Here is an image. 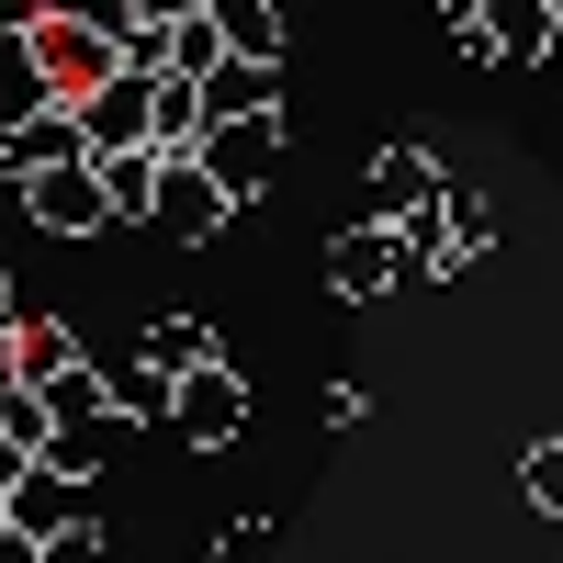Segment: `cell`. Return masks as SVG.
Returning a JSON list of instances; mask_svg holds the SVG:
<instances>
[{
    "instance_id": "obj_1",
    "label": "cell",
    "mask_w": 563,
    "mask_h": 563,
    "mask_svg": "<svg viewBox=\"0 0 563 563\" xmlns=\"http://www.w3.org/2000/svg\"><path fill=\"white\" fill-rule=\"evenodd\" d=\"M169 440L180 451H238L249 440V372L238 361H203L169 384Z\"/></svg>"
},
{
    "instance_id": "obj_2",
    "label": "cell",
    "mask_w": 563,
    "mask_h": 563,
    "mask_svg": "<svg viewBox=\"0 0 563 563\" xmlns=\"http://www.w3.org/2000/svg\"><path fill=\"white\" fill-rule=\"evenodd\" d=\"M203 180L225 203H260L271 192V169H282V113H238V124H203Z\"/></svg>"
},
{
    "instance_id": "obj_3",
    "label": "cell",
    "mask_w": 563,
    "mask_h": 563,
    "mask_svg": "<svg viewBox=\"0 0 563 563\" xmlns=\"http://www.w3.org/2000/svg\"><path fill=\"white\" fill-rule=\"evenodd\" d=\"M23 23H34V57L57 79V102H90L102 79H124V45L102 23H68V12H23Z\"/></svg>"
},
{
    "instance_id": "obj_4",
    "label": "cell",
    "mask_w": 563,
    "mask_h": 563,
    "mask_svg": "<svg viewBox=\"0 0 563 563\" xmlns=\"http://www.w3.org/2000/svg\"><path fill=\"white\" fill-rule=\"evenodd\" d=\"M440 192H451V169H440L429 147H372V169H361V214H372V225L440 214Z\"/></svg>"
},
{
    "instance_id": "obj_5",
    "label": "cell",
    "mask_w": 563,
    "mask_h": 563,
    "mask_svg": "<svg viewBox=\"0 0 563 563\" xmlns=\"http://www.w3.org/2000/svg\"><path fill=\"white\" fill-rule=\"evenodd\" d=\"M225 203L214 180H203V158H158V203H147V238H169V249H203V238H225Z\"/></svg>"
},
{
    "instance_id": "obj_6",
    "label": "cell",
    "mask_w": 563,
    "mask_h": 563,
    "mask_svg": "<svg viewBox=\"0 0 563 563\" xmlns=\"http://www.w3.org/2000/svg\"><path fill=\"white\" fill-rule=\"evenodd\" d=\"M395 282H406V238H395V225L361 214L350 238H327V294H339V305H384Z\"/></svg>"
},
{
    "instance_id": "obj_7",
    "label": "cell",
    "mask_w": 563,
    "mask_h": 563,
    "mask_svg": "<svg viewBox=\"0 0 563 563\" xmlns=\"http://www.w3.org/2000/svg\"><path fill=\"white\" fill-rule=\"evenodd\" d=\"M23 214H34V238H113V203H102V169H45L23 180Z\"/></svg>"
},
{
    "instance_id": "obj_8",
    "label": "cell",
    "mask_w": 563,
    "mask_h": 563,
    "mask_svg": "<svg viewBox=\"0 0 563 563\" xmlns=\"http://www.w3.org/2000/svg\"><path fill=\"white\" fill-rule=\"evenodd\" d=\"M0 519H12V541H34V552H45L57 530H79V519H90V485H68L57 462H34V474L0 496Z\"/></svg>"
},
{
    "instance_id": "obj_9",
    "label": "cell",
    "mask_w": 563,
    "mask_h": 563,
    "mask_svg": "<svg viewBox=\"0 0 563 563\" xmlns=\"http://www.w3.org/2000/svg\"><path fill=\"white\" fill-rule=\"evenodd\" d=\"M79 158H90V135H79L68 102H45V113H23L12 135H0V169H12V192H23V180H45V169H79Z\"/></svg>"
},
{
    "instance_id": "obj_10",
    "label": "cell",
    "mask_w": 563,
    "mask_h": 563,
    "mask_svg": "<svg viewBox=\"0 0 563 563\" xmlns=\"http://www.w3.org/2000/svg\"><path fill=\"white\" fill-rule=\"evenodd\" d=\"M79 113V135H90V158H113V147H147V79H102V90H90V102H68Z\"/></svg>"
},
{
    "instance_id": "obj_11",
    "label": "cell",
    "mask_w": 563,
    "mask_h": 563,
    "mask_svg": "<svg viewBox=\"0 0 563 563\" xmlns=\"http://www.w3.org/2000/svg\"><path fill=\"white\" fill-rule=\"evenodd\" d=\"M124 440H135V417H124V406H102V417H68V429H57V440H45V462H57V474H68V485H102Z\"/></svg>"
},
{
    "instance_id": "obj_12",
    "label": "cell",
    "mask_w": 563,
    "mask_h": 563,
    "mask_svg": "<svg viewBox=\"0 0 563 563\" xmlns=\"http://www.w3.org/2000/svg\"><path fill=\"white\" fill-rule=\"evenodd\" d=\"M203 124H214V113H203V79H169V68H158V79H147V147H158V158H192Z\"/></svg>"
},
{
    "instance_id": "obj_13",
    "label": "cell",
    "mask_w": 563,
    "mask_h": 563,
    "mask_svg": "<svg viewBox=\"0 0 563 563\" xmlns=\"http://www.w3.org/2000/svg\"><path fill=\"white\" fill-rule=\"evenodd\" d=\"M57 102V79H45V57H34V23H0V135H12L23 113H45Z\"/></svg>"
},
{
    "instance_id": "obj_14",
    "label": "cell",
    "mask_w": 563,
    "mask_h": 563,
    "mask_svg": "<svg viewBox=\"0 0 563 563\" xmlns=\"http://www.w3.org/2000/svg\"><path fill=\"white\" fill-rule=\"evenodd\" d=\"M203 113L214 124H238V113H282V57H225L203 79Z\"/></svg>"
},
{
    "instance_id": "obj_15",
    "label": "cell",
    "mask_w": 563,
    "mask_h": 563,
    "mask_svg": "<svg viewBox=\"0 0 563 563\" xmlns=\"http://www.w3.org/2000/svg\"><path fill=\"white\" fill-rule=\"evenodd\" d=\"M462 12L485 23L496 57H541V45H552V0H462Z\"/></svg>"
},
{
    "instance_id": "obj_16",
    "label": "cell",
    "mask_w": 563,
    "mask_h": 563,
    "mask_svg": "<svg viewBox=\"0 0 563 563\" xmlns=\"http://www.w3.org/2000/svg\"><path fill=\"white\" fill-rule=\"evenodd\" d=\"M68 361H79V339H68L57 316H23V327H12V350H0V372H12V384H57Z\"/></svg>"
},
{
    "instance_id": "obj_17",
    "label": "cell",
    "mask_w": 563,
    "mask_h": 563,
    "mask_svg": "<svg viewBox=\"0 0 563 563\" xmlns=\"http://www.w3.org/2000/svg\"><path fill=\"white\" fill-rule=\"evenodd\" d=\"M135 350H147V361L169 372V384H180V372H203V361H225L203 316H147V327H135Z\"/></svg>"
},
{
    "instance_id": "obj_18",
    "label": "cell",
    "mask_w": 563,
    "mask_h": 563,
    "mask_svg": "<svg viewBox=\"0 0 563 563\" xmlns=\"http://www.w3.org/2000/svg\"><path fill=\"white\" fill-rule=\"evenodd\" d=\"M90 169H102L113 225H147V203H158V147H113V158H90Z\"/></svg>"
},
{
    "instance_id": "obj_19",
    "label": "cell",
    "mask_w": 563,
    "mask_h": 563,
    "mask_svg": "<svg viewBox=\"0 0 563 563\" xmlns=\"http://www.w3.org/2000/svg\"><path fill=\"white\" fill-rule=\"evenodd\" d=\"M203 23L225 34V57H282V12L271 0H203Z\"/></svg>"
},
{
    "instance_id": "obj_20",
    "label": "cell",
    "mask_w": 563,
    "mask_h": 563,
    "mask_svg": "<svg viewBox=\"0 0 563 563\" xmlns=\"http://www.w3.org/2000/svg\"><path fill=\"white\" fill-rule=\"evenodd\" d=\"M102 372H113V406L135 417V429H147V417H169V372H158L147 350H135V361H102Z\"/></svg>"
},
{
    "instance_id": "obj_21",
    "label": "cell",
    "mask_w": 563,
    "mask_h": 563,
    "mask_svg": "<svg viewBox=\"0 0 563 563\" xmlns=\"http://www.w3.org/2000/svg\"><path fill=\"white\" fill-rule=\"evenodd\" d=\"M519 507H530V519H563V440L519 451Z\"/></svg>"
},
{
    "instance_id": "obj_22",
    "label": "cell",
    "mask_w": 563,
    "mask_h": 563,
    "mask_svg": "<svg viewBox=\"0 0 563 563\" xmlns=\"http://www.w3.org/2000/svg\"><path fill=\"white\" fill-rule=\"evenodd\" d=\"M214 563H282V530H271V519H238V530H214Z\"/></svg>"
},
{
    "instance_id": "obj_23",
    "label": "cell",
    "mask_w": 563,
    "mask_h": 563,
    "mask_svg": "<svg viewBox=\"0 0 563 563\" xmlns=\"http://www.w3.org/2000/svg\"><path fill=\"white\" fill-rule=\"evenodd\" d=\"M440 225H462V238L485 249V238H496V203L474 192V180H451V192H440Z\"/></svg>"
},
{
    "instance_id": "obj_24",
    "label": "cell",
    "mask_w": 563,
    "mask_h": 563,
    "mask_svg": "<svg viewBox=\"0 0 563 563\" xmlns=\"http://www.w3.org/2000/svg\"><path fill=\"white\" fill-rule=\"evenodd\" d=\"M45 12H68V23H102V34H113V45H124V34H135V12H124V0H45Z\"/></svg>"
},
{
    "instance_id": "obj_25",
    "label": "cell",
    "mask_w": 563,
    "mask_h": 563,
    "mask_svg": "<svg viewBox=\"0 0 563 563\" xmlns=\"http://www.w3.org/2000/svg\"><path fill=\"white\" fill-rule=\"evenodd\" d=\"M45 563H102V519H79V530H57V541H45Z\"/></svg>"
},
{
    "instance_id": "obj_26",
    "label": "cell",
    "mask_w": 563,
    "mask_h": 563,
    "mask_svg": "<svg viewBox=\"0 0 563 563\" xmlns=\"http://www.w3.org/2000/svg\"><path fill=\"white\" fill-rule=\"evenodd\" d=\"M12 327H23V294H12V282H0V350H12Z\"/></svg>"
},
{
    "instance_id": "obj_27",
    "label": "cell",
    "mask_w": 563,
    "mask_h": 563,
    "mask_svg": "<svg viewBox=\"0 0 563 563\" xmlns=\"http://www.w3.org/2000/svg\"><path fill=\"white\" fill-rule=\"evenodd\" d=\"M0 563H45V552H34V541H12V530H0Z\"/></svg>"
},
{
    "instance_id": "obj_28",
    "label": "cell",
    "mask_w": 563,
    "mask_h": 563,
    "mask_svg": "<svg viewBox=\"0 0 563 563\" xmlns=\"http://www.w3.org/2000/svg\"><path fill=\"white\" fill-rule=\"evenodd\" d=\"M541 68H563V23H552V45H541Z\"/></svg>"
},
{
    "instance_id": "obj_29",
    "label": "cell",
    "mask_w": 563,
    "mask_h": 563,
    "mask_svg": "<svg viewBox=\"0 0 563 563\" xmlns=\"http://www.w3.org/2000/svg\"><path fill=\"white\" fill-rule=\"evenodd\" d=\"M0 530H12V519H0Z\"/></svg>"
}]
</instances>
